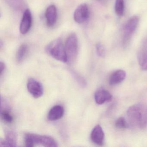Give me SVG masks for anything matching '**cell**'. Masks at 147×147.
Wrapping results in <instances>:
<instances>
[{
    "mask_svg": "<svg viewBox=\"0 0 147 147\" xmlns=\"http://www.w3.org/2000/svg\"><path fill=\"white\" fill-rule=\"evenodd\" d=\"M127 116L131 125L144 129L147 125V106L144 104H137L131 106L127 110Z\"/></svg>",
    "mask_w": 147,
    "mask_h": 147,
    "instance_id": "6da1fadb",
    "label": "cell"
},
{
    "mask_svg": "<svg viewBox=\"0 0 147 147\" xmlns=\"http://www.w3.org/2000/svg\"><path fill=\"white\" fill-rule=\"evenodd\" d=\"M24 142L26 147H32L35 144H40L45 147H56L57 143L52 137L41 136L33 133H27L25 135Z\"/></svg>",
    "mask_w": 147,
    "mask_h": 147,
    "instance_id": "7a4b0ae2",
    "label": "cell"
},
{
    "mask_svg": "<svg viewBox=\"0 0 147 147\" xmlns=\"http://www.w3.org/2000/svg\"><path fill=\"white\" fill-rule=\"evenodd\" d=\"M46 51L56 60L62 62H67L65 46H63L61 38H57L51 42L46 47Z\"/></svg>",
    "mask_w": 147,
    "mask_h": 147,
    "instance_id": "3957f363",
    "label": "cell"
},
{
    "mask_svg": "<svg viewBox=\"0 0 147 147\" xmlns=\"http://www.w3.org/2000/svg\"><path fill=\"white\" fill-rule=\"evenodd\" d=\"M65 49L67 58V63L72 64L77 58L79 51L78 39L76 34L72 33L67 38Z\"/></svg>",
    "mask_w": 147,
    "mask_h": 147,
    "instance_id": "277c9868",
    "label": "cell"
},
{
    "mask_svg": "<svg viewBox=\"0 0 147 147\" xmlns=\"http://www.w3.org/2000/svg\"><path fill=\"white\" fill-rule=\"evenodd\" d=\"M139 22V17L134 16L130 18L125 23L124 27L122 41L124 47H126L129 44L132 35L137 28Z\"/></svg>",
    "mask_w": 147,
    "mask_h": 147,
    "instance_id": "5b68a950",
    "label": "cell"
},
{
    "mask_svg": "<svg viewBox=\"0 0 147 147\" xmlns=\"http://www.w3.org/2000/svg\"><path fill=\"white\" fill-rule=\"evenodd\" d=\"M90 12L89 8L86 4L83 3L79 5L75 11L74 18L76 23L83 24L89 18Z\"/></svg>",
    "mask_w": 147,
    "mask_h": 147,
    "instance_id": "8992f818",
    "label": "cell"
},
{
    "mask_svg": "<svg viewBox=\"0 0 147 147\" xmlns=\"http://www.w3.org/2000/svg\"><path fill=\"white\" fill-rule=\"evenodd\" d=\"M27 88L30 94L36 98L42 97L43 94V87L42 84L33 78H30L28 80Z\"/></svg>",
    "mask_w": 147,
    "mask_h": 147,
    "instance_id": "52a82bcc",
    "label": "cell"
},
{
    "mask_svg": "<svg viewBox=\"0 0 147 147\" xmlns=\"http://www.w3.org/2000/svg\"><path fill=\"white\" fill-rule=\"evenodd\" d=\"M32 24V16L30 11L26 9L24 11L20 26V33L25 35L30 31Z\"/></svg>",
    "mask_w": 147,
    "mask_h": 147,
    "instance_id": "ba28073f",
    "label": "cell"
},
{
    "mask_svg": "<svg viewBox=\"0 0 147 147\" xmlns=\"http://www.w3.org/2000/svg\"><path fill=\"white\" fill-rule=\"evenodd\" d=\"M45 17L47 26L49 27H53L56 23L57 18V9L55 5H51L47 7Z\"/></svg>",
    "mask_w": 147,
    "mask_h": 147,
    "instance_id": "9c48e42d",
    "label": "cell"
},
{
    "mask_svg": "<svg viewBox=\"0 0 147 147\" xmlns=\"http://www.w3.org/2000/svg\"><path fill=\"white\" fill-rule=\"evenodd\" d=\"M105 137V133L99 125H96L91 132V140L93 142L100 146L104 144Z\"/></svg>",
    "mask_w": 147,
    "mask_h": 147,
    "instance_id": "30bf717a",
    "label": "cell"
},
{
    "mask_svg": "<svg viewBox=\"0 0 147 147\" xmlns=\"http://www.w3.org/2000/svg\"><path fill=\"white\" fill-rule=\"evenodd\" d=\"M138 63L142 69L147 70V40L143 42L142 45L138 54Z\"/></svg>",
    "mask_w": 147,
    "mask_h": 147,
    "instance_id": "8fae6325",
    "label": "cell"
},
{
    "mask_svg": "<svg viewBox=\"0 0 147 147\" xmlns=\"http://www.w3.org/2000/svg\"><path fill=\"white\" fill-rule=\"evenodd\" d=\"M94 99L97 104L101 105L105 102L111 101L112 99V96L107 90L104 88H100L95 92Z\"/></svg>",
    "mask_w": 147,
    "mask_h": 147,
    "instance_id": "7c38bea8",
    "label": "cell"
},
{
    "mask_svg": "<svg viewBox=\"0 0 147 147\" xmlns=\"http://www.w3.org/2000/svg\"><path fill=\"white\" fill-rule=\"evenodd\" d=\"M5 140L1 139L0 146H17V136L15 132L12 131H7L5 132Z\"/></svg>",
    "mask_w": 147,
    "mask_h": 147,
    "instance_id": "4fadbf2b",
    "label": "cell"
},
{
    "mask_svg": "<svg viewBox=\"0 0 147 147\" xmlns=\"http://www.w3.org/2000/svg\"><path fill=\"white\" fill-rule=\"evenodd\" d=\"M64 112V108L62 106L59 105L55 106L49 111L48 119L51 121L58 120L62 117Z\"/></svg>",
    "mask_w": 147,
    "mask_h": 147,
    "instance_id": "5bb4252c",
    "label": "cell"
},
{
    "mask_svg": "<svg viewBox=\"0 0 147 147\" xmlns=\"http://www.w3.org/2000/svg\"><path fill=\"white\" fill-rule=\"evenodd\" d=\"M126 77V73L122 69L113 72L110 77L109 84L111 86L117 85L123 82Z\"/></svg>",
    "mask_w": 147,
    "mask_h": 147,
    "instance_id": "9a60e30c",
    "label": "cell"
},
{
    "mask_svg": "<svg viewBox=\"0 0 147 147\" xmlns=\"http://www.w3.org/2000/svg\"><path fill=\"white\" fill-rule=\"evenodd\" d=\"M10 7L18 11H23L25 7L24 0H5Z\"/></svg>",
    "mask_w": 147,
    "mask_h": 147,
    "instance_id": "2e32d148",
    "label": "cell"
},
{
    "mask_svg": "<svg viewBox=\"0 0 147 147\" xmlns=\"http://www.w3.org/2000/svg\"><path fill=\"white\" fill-rule=\"evenodd\" d=\"M28 52V45L26 44L21 45L18 49L16 55V60L18 63H20L24 61L27 55Z\"/></svg>",
    "mask_w": 147,
    "mask_h": 147,
    "instance_id": "e0dca14e",
    "label": "cell"
},
{
    "mask_svg": "<svg viewBox=\"0 0 147 147\" xmlns=\"http://www.w3.org/2000/svg\"><path fill=\"white\" fill-rule=\"evenodd\" d=\"M71 75L74 77V79L77 81V83L82 87H85L86 86L87 82L85 79L78 72L74 69L69 70Z\"/></svg>",
    "mask_w": 147,
    "mask_h": 147,
    "instance_id": "ac0fdd59",
    "label": "cell"
},
{
    "mask_svg": "<svg viewBox=\"0 0 147 147\" xmlns=\"http://www.w3.org/2000/svg\"><path fill=\"white\" fill-rule=\"evenodd\" d=\"M125 6L123 0H116L115 5V13L118 17H122L124 12Z\"/></svg>",
    "mask_w": 147,
    "mask_h": 147,
    "instance_id": "d6986e66",
    "label": "cell"
},
{
    "mask_svg": "<svg viewBox=\"0 0 147 147\" xmlns=\"http://www.w3.org/2000/svg\"><path fill=\"white\" fill-rule=\"evenodd\" d=\"M1 116L4 122L7 124H11L13 122V117L8 110H1Z\"/></svg>",
    "mask_w": 147,
    "mask_h": 147,
    "instance_id": "ffe728a7",
    "label": "cell"
},
{
    "mask_svg": "<svg viewBox=\"0 0 147 147\" xmlns=\"http://www.w3.org/2000/svg\"><path fill=\"white\" fill-rule=\"evenodd\" d=\"M96 53L100 57H103L105 56L106 51L105 46L101 43H98L96 45Z\"/></svg>",
    "mask_w": 147,
    "mask_h": 147,
    "instance_id": "44dd1931",
    "label": "cell"
},
{
    "mask_svg": "<svg viewBox=\"0 0 147 147\" xmlns=\"http://www.w3.org/2000/svg\"><path fill=\"white\" fill-rule=\"evenodd\" d=\"M115 125L119 129H125L128 126L125 119L123 117H119L117 119L115 123Z\"/></svg>",
    "mask_w": 147,
    "mask_h": 147,
    "instance_id": "7402d4cb",
    "label": "cell"
},
{
    "mask_svg": "<svg viewBox=\"0 0 147 147\" xmlns=\"http://www.w3.org/2000/svg\"><path fill=\"white\" fill-rule=\"evenodd\" d=\"M5 63L1 61L0 63V74L1 76L2 75L3 72L5 71Z\"/></svg>",
    "mask_w": 147,
    "mask_h": 147,
    "instance_id": "603a6c76",
    "label": "cell"
}]
</instances>
